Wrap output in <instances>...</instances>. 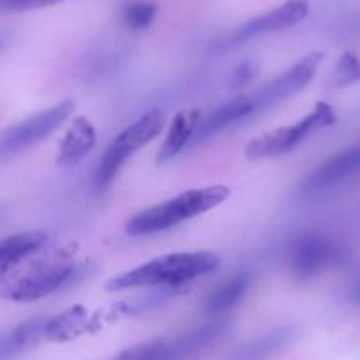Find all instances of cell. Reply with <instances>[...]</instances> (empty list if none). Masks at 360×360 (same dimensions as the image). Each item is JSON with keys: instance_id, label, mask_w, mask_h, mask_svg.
<instances>
[{"instance_id": "3957f363", "label": "cell", "mask_w": 360, "mask_h": 360, "mask_svg": "<svg viewBox=\"0 0 360 360\" xmlns=\"http://www.w3.org/2000/svg\"><path fill=\"white\" fill-rule=\"evenodd\" d=\"M229 195H231V188L225 185L186 190L172 199L158 202L134 214L127 221L125 231L127 234L136 236V238L169 231L183 221L192 220V218L220 206L229 199Z\"/></svg>"}, {"instance_id": "4fadbf2b", "label": "cell", "mask_w": 360, "mask_h": 360, "mask_svg": "<svg viewBox=\"0 0 360 360\" xmlns=\"http://www.w3.org/2000/svg\"><path fill=\"white\" fill-rule=\"evenodd\" d=\"M253 111L252 105H250L248 95H241V97H236L232 101L225 102L224 105L214 109L206 120H200L199 125H197L195 132H193L192 141L190 144H200L204 141L211 139L213 136L220 134L221 130L229 129L231 125H236L239 122H245L246 118H252Z\"/></svg>"}, {"instance_id": "7a4b0ae2", "label": "cell", "mask_w": 360, "mask_h": 360, "mask_svg": "<svg viewBox=\"0 0 360 360\" xmlns=\"http://www.w3.org/2000/svg\"><path fill=\"white\" fill-rule=\"evenodd\" d=\"M220 266V257L213 252L169 253L158 257L136 269L115 276L105 283V290L122 292L132 288L181 287L211 274Z\"/></svg>"}, {"instance_id": "30bf717a", "label": "cell", "mask_w": 360, "mask_h": 360, "mask_svg": "<svg viewBox=\"0 0 360 360\" xmlns=\"http://www.w3.org/2000/svg\"><path fill=\"white\" fill-rule=\"evenodd\" d=\"M229 329L227 320H211L195 327L190 333L181 334L172 340H164V352L162 360H190L202 354L206 348H210L214 341L220 340Z\"/></svg>"}, {"instance_id": "ffe728a7", "label": "cell", "mask_w": 360, "mask_h": 360, "mask_svg": "<svg viewBox=\"0 0 360 360\" xmlns=\"http://www.w3.org/2000/svg\"><path fill=\"white\" fill-rule=\"evenodd\" d=\"M360 81V60L354 53H345L338 60L336 70H334V83L338 88H347Z\"/></svg>"}, {"instance_id": "e0dca14e", "label": "cell", "mask_w": 360, "mask_h": 360, "mask_svg": "<svg viewBox=\"0 0 360 360\" xmlns=\"http://www.w3.org/2000/svg\"><path fill=\"white\" fill-rule=\"evenodd\" d=\"M250 287V274L239 273L236 276L229 278L221 285H218L210 295L202 301L204 311L210 315H220V313L229 311V309L236 308L245 297L246 290Z\"/></svg>"}, {"instance_id": "cb8c5ba5", "label": "cell", "mask_w": 360, "mask_h": 360, "mask_svg": "<svg viewBox=\"0 0 360 360\" xmlns=\"http://www.w3.org/2000/svg\"><path fill=\"white\" fill-rule=\"evenodd\" d=\"M255 76H257V63L246 60V62L239 63V65L236 67L232 79H234V84L243 86V84L250 83V81H252Z\"/></svg>"}, {"instance_id": "6da1fadb", "label": "cell", "mask_w": 360, "mask_h": 360, "mask_svg": "<svg viewBox=\"0 0 360 360\" xmlns=\"http://www.w3.org/2000/svg\"><path fill=\"white\" fill-rule=\"evenodd\" d=\"M76 245L49 246L0 267V297L13 302H35L60 290L76 271Z\"/></svg>"}, {"instance_id": "8fae6325", "label": "cell", "mask_w": 360, "mask_h": 360, "mask_svg": "<svg viewBox=\"0 0 360 360\" xmlns=\"http://www.w3.org/2000/svg\"><path fill=\"white\" fill-rule=\"evenodd\" d=\"M98 323H101L98 316H90L84 306H70L65 311L46 319L42 340L48 343H65L86 333H95Z\"/></svg>"}, {"instance_id": "5bb4252c", "label": "cell", "mask_w": 360, "mask_h": 360, "mask_svg": "<svg viewBox=\"0 0 360 360\" xmlns=\"http://www.w3.org/2000/svg\"><path fill=\"white\" fill-rule=\"evenodd\" d=\"M360 172V144L350 150H345L341 153L334 155L329 160L323 162L316 167V171L306 181V188L309 190H323L350 176Z\"/></svg>"}, {"instance_id": "44dd1931", "label": "cell", "mask_w": 360, "mask_h": 360, "mask_svg": "<svg viewBox=\"0 0 360 360\" xmlns=\"http://www.w3.org/2000/svg\"><path fill=\"white\" fill-rule=\"evenodd\" d=\"M162 352H164V338H158L127 348L116 360H162Z\"/></svg>"}, {"instance_id": "52a82bcc", "label": "cell", "mask_w": 360, "mask_h": 360, "mask_svg": "<svg viewBox=\"0 0 360 360\" xmlns=\"http://www.w3.org/2000/svg\"><path fill=\"white\" fill-rule=\"evenodd\" d=\"M322 60L323 53H309L304 58L299 60L297 63H294L290 69L285 70L281 76H278L276 79H273L266 86L257 90L255 94L248 95L253 115L267 111V109L288 101V98L297 95L301 90H304L309 84V81L315 77Z\"/></svg>"}, {"instance_id": "7c38bea8", "label": "cell", "mask_w": 360, "mask_h": 360, "mask_svg": "<svg viewBox=\"0 0 360 360\" xmlns=\"http://www.w3.org/2000/svg\"><path fill=\"white\" fill-rule=\"evenodd\" d=\"M95 143H97L95 127L84 116H77L70 122L69 129L60 141L56 164L60 167H74L90 155V151L95 148Z\"/></svg>"}, {"instance_id": "603a6c76", "label": "cell", "mask_w": 360, "mask_h": 360, "mask_svg": "<svg viewBox=\"0 0 360 360\" xmlns=\"http://www.w3.org/2000/svg\"><path fill=\"white\" fill-rule=\"evenodd\" d=\"M21 352H25V348L21 347V343L16 340V336L13 333L6 334V336H0V360H9L16 357Z\"/></svg>"}, {"instance_id": "8992f818", "label": "cell", "mask_w": 360, "mask_h": 360, "mask_svg": "<svg viewBox=\"0 0 360 360\" xmlns=\"http://www.w3.org/2000/svg\"><path fill=\"white\" fill-rule=\"evenodd\" d=\"M74 101L60 102L0 134V158L13 157L51 136L72 115Z\"/></svg>"}, {"instance_id": "277c9868", "label": "cell", "mask_w": 360, "mask_h": 360, "mask_svg": "<svg viewBox=\"0 0 360 360\" xmlns=\"http://www.w3.org/2000/svg\"><path fill=\"white\" fill-rule=\"evenodd\" d=\"M165 129V115L160 109L144 112L137 122L130 123L125 130L111 141L98 164L94 176V186L98 193H104L111 186L112 179L118 176L125 162L143 150L148 143L160 136Z\"/></svg>"}, {"instance_id": "9c48e42d", "label": "cell", "mask_w": 360, "mask_h": 360, "mask_svg": "<svg viewBox=\"0 0 360 360\" xmlns=\"http://www.w3.org/2000/svg\"><path fill=\"white\" fill-rule=\"evenodd\" d=\"M309 13V0H287L280 7H274L269 13L257 16L253 20L243 23L234 34L229 37V46L241 44L248 39L257 37L262 34H271V32L287 30V28L295 27L301 23Z\"/></svg>"}, {"instance_id": "7402d4cb", "label": "cell", "mask_w": 360, "mask_h": 360, "mask_svg": "<svg viewBox=\"0 0 360 360\" xmlns=\"http://www.w3.org/2000/svg\"><path fill=\"white\" fill-rule=\"evenodd\" d=\"M62 0H0V13H18V11L41 9L55 6Z\"/></svg>"}, {"instance_id": "2e32d148", "label": "cell", "mask_w": 360, "mask_h": 360, "mask_svg": "<svg viewBox=\"0 0 360 360\" xmlns=\"http://www.w3.org/2000/svg\"><path fill=\"white\" fill-rule=\"evenodd\" d=\"M200 122V111L199 109H186V111H179L174 116L172 123L169 125L167 136L162 143L160 150H158L157 162L158 164H165V162L172 160L176 155L181 153L185 146H188L192 141L193 132H195L197 125Z\"/></svg>"}, {"instance_id": "ba28073f", "label": "cell", "mask_w": 360, "mask_h": 360, "mask_svg": "<svg viewBox=\"0 0 360 360\" xmlns=\"http://www.w3.org/2000/svg\"><path fill=\"white\" fill-rule=\"evenodd\" d=\"M340 248L334 241L319 234H304L294 239L288 253L290 271L295 280L315 278L340 259Z\"/></svg>"}, {"instance_id": "ac0fdd59", "label": "cell", "mask_w": 360, "mask_h": 360, "mask_svg": "<svg viewBox=\"0 0 360 360\" xmlns=\"http://www.w3.org/2000/svg\"><path fill=\"white\" fill-rule=\"evenodd\" d=\"M46 243H48V234L41 231L21 232V234H14L2 239L0 241V267L41 248Z\"/></svg>"}, {"instance_id": "9a60e30c", "label": "cell", "mask_w": 360, "mask_h": 360, "mask_svg": "<svg viewBox=\"0 0 360 360\" xmlns=\"http://www.w3.org/2000/svg\"><path fill=\"white\" fill-rule=\"evenodd\" d=\"M295 340V327L285 326L241 345L227 360H271Z\"/></svg>"}, {"instance_id": "5b68a950", "label": "cell", "mask_w": 360, "mask_h": 360, "mask_svg": "<svg viewBox=\"0 0 360 360\" xmlns=\"http://www.w3.org/2000/svg\"><path fill=\"white\" fill-rule=\"evenodd\" d=\"M334 122H336V112L333 105L327 102H319L308 116L299 120L294 125L281 127V129L269 130V132L253 137L246 144L245 155L248 160H262V158L285 155L299 146L313 132L326 129Z\"/></svg>"}, {"instance_id": "d4e9b609", "label": "cell", "mask_w": 360, "mask_h": 360, "mask_svg": "<svg viewBox=\"0 0 360 360\" xmlns=\"http://www.w3.org/2000/svg\"><path fill=\"white\" fill-rule=\"evenodd\" d=\"M0 46H2V39H0Z\"/></svg>"}, {"instance_id": "d6986e66", "label": "cell", "mask_w": 360, "mask_h": 360, "mask_svg": "<svg viewBox=\"0 0 360 360\" xmlns=\"http://www.w3.org/2000/svg\"><path fill=\"white\" fill-rule=\"evenodd\" d=\"M157 4L150 2V0H134V2L127 4L125 11H123V21L132 30H144L150 27L157 16Z\"/></svg>"}]
</instances>
